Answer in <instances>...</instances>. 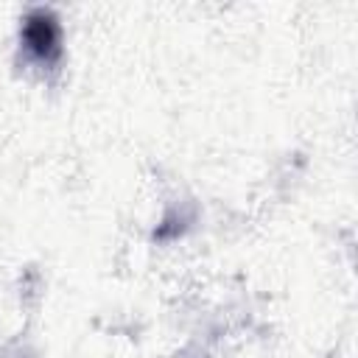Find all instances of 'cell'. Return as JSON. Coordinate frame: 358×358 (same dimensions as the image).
Listing matches in <instances>:
<instances>
[{
  "instance_id": "obj_1",
  "label": "cell",
  "mask_w": 358,
  "mask_h": 358,
  "mask_svg": "<svg viewBox=\"0 0 358 358\" xmlns=\"http://www.w3.org/2000/svg\"><path fill=\"white\" fill-rule=\"evenodd\" d=\"M22 48L25 53L39 62V64H53L59 56H62V28H59V20L45 11V8H36L25 17L22 22Z\"/></svg>"
}]
</instances>
